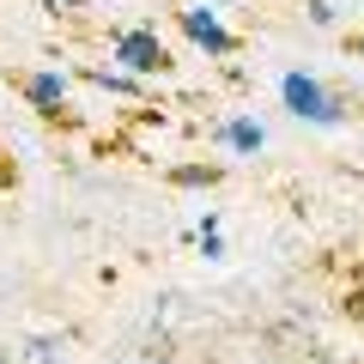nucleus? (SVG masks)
Returning a JSON list of instances; mask_svg holds the SVG:
<instances>
[{
	"label": "nucleus",
	"instance_id": "2",
	"mask_svg": "<svg viewBox=\"0 0 364 364\" xmlns=\"http://www.w3.org/2000/svg\"><path fill=\"white\" fill-rule=\"evenodd\" d=\"M286 104L298 109L304 122H340V104L316 85V79H304V73H286Z\"/></svg>",
	"mask_w": 364,
	"mask_h": 364
},
{
	"label": "nucleus",
	"instance_id": "5",
	"mask_svg": "<svg viewBox=\"0 0 364 364\" xmlns=\"http://www.w3.org/2000/svg\"><path fill=\"white\" fill-rule=\"evenodd\" d=\"M225 170L219 164H182V170H170V182H182V188H200V182H219Z\"/></svg>",
	"mask_w": 364,
	"mask_h": 364
},
{
	"label": "nucleus",
	"instance_id": "7",
	"mask_svg": "<svg viewBox=\"0 0 364 364\" xmlns=\"http://www.w3.org/2000/svg\"><path fill=\"white\" fill-rule=\"evenodd\" d=\"M225 140H231L237 152H255V146H261V128H255V122H231V134H225Z\"/></svg>",
	"mask_w": 364,
	"mask_h": 364
},
{
	"label": "nucleus",
	"instance_id": "9",
	"mask_svg": "<svg viewBox=\"0 0 364 364\" xmlns=\"http://www.w3.org/2000/svg\"><path fill=\"white\" fill-rule=\"evenodd\" d=\"M73 6H85V0H73Z\"/></svg>",
	"mask_w": 364,
	"mask_h": 364
},
{
	"label": "nucleus",
	"instance_id": "8",
	"mask_svg": "<svg viewBox=\"0 0 364 364\" xmlns=\"http://www.w3.org/2000/svg\"><path fill=\"white\" fill-rule=\"evenodd\" d=\"M346 55H364V37H346Z\"/></svg>",
	"mask_w": 364,
	"mask_h": 364
},
{
	"label": "nucleus",
	"instance_id": "6",
	"mask_svg": "<svg viewBox=\"0 0 364 364\" xmlns=\"http://www.w3.org/2000/svg\"><path fill=\"white\" fill-rule=\"evenodd\" d=\"M340 310L352 316V322H364V261H358V273H352V286H346V304Z\"/></svg>",
	"mask_w": 364,
	"mask_h": 364
},
{
	"label": "nucleus",
	"instance_id": "4",
	"mask_svg": "<svg viewBox=\"0 0 364 364\" xmlns=\"http://www.w3.org/2000/svg\"><path fill=\"white\" fill-rule=\"evenodd\" d=\"M182 31H188L200 49H213V55H231V49H237V37H231L213 13H182Z\"/></svg>",
	"mask_w": 364,
	"mask_h": 364
},
{
	"label": "nucleus",
	"instance_id": "3",
	"mask_svg": "<svg viewBox=\"0 0 364 364\" xmlns=\"http://www.w3.org/2000/svg\"><path fill=\"white\" fill-rule=\"evenodd\" d=\"M18 91H25L49 122H73V109H67V79L61 73H25V79H18Z\"/></svg>",
	"mask_w": 364,
	"mask_h": 364
},
{
	"label": "nucleus",
	"instance_id": "1",
	"mask_svg": "<svg viewBox=\"0 0 364 364\" xmlns=\"http://www.w3.org/2000/svg\"><path fill=\"white\" fill-rule=\"evenodd\" d=\"M116 61L128 67V73H164L170 55H164V43H158L152 31H128V37H116Z\"/></svg>",
	"mask_w": 364,
	"mask_h": 364
}]
</instances>
